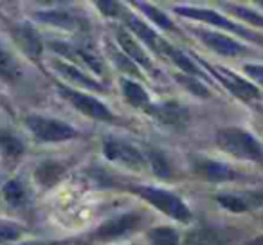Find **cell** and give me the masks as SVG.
<instances>
[{
  "mask_svg": "<svg viewBox=\"0 0 263 245\" xmlns=\"http://www.w3.org/2000/svg\"><path fill=\"white\" fill-rule=\"evenodd\" d=\"M216 144L226 154L243 161H261L263 148L252 134L243 128H223L216 134Z\"/></svg>",
  "mask_w": 263,
  "mask_h": 245,
  "instance_id": "obj_1",
  "label": "cell"
},
{
  "mask_svg": "<svg viewBox=\"0 0 263 245\" xmlns=\"http://www.w3.org/2000/svg\"><path fill=\"white\" fill-rule=\"evenodd\" d=\"M132 191L136 195H139L141 198H144L146 202H150L161 213L168 215L170 218L179 220V222H190L191 220L190 208L175 193H170L166 190H159V187H152V186H136L132 187Z\"/></svg>",
  "mask_w": 263,
  "mask_h": 245,
  "instance_id": "obj_2",
  "label": "cell"
},
{
  "mask_svg": "<svg viewBox=\"0 0 263 245\" xmlns=\"http://www.w3.org/2000/svg\"><path fill=\"white\" fill-rule=\"evenodd\" d=\"M26 126L34 137L42 143H63V141L76 139L78 132L62 119L45 116H27Z\"/></svg>",
  "mask_w": 263,
  "mask_h": 245,
  "instance_id": "obj_3",
  "label": "cell"
},
{
  "mask_svg": "<svg viewBox=\"0 0 263 245\" xmlns=\"http://www.w3.org/2000/svg\"><path fill=\"white\" fill-rule=\"evenodd\" d=\"M103 155L108 161L123 164L132 169H143L144 164H146V159L141 154V150L132 146L126 141L116 139V137H106L103 141Z\"/></svg>",
  "mask_w": 263,
  "mask_h": 245,
  "instance_id": "obj_4",
  "label": "cell"
},
{
  "mask_svg": "<svg viewBox=\"0 0 263 245\" xmlns=\"http://www.w3.org/2000/svg\"><path fill=\"white\" fill-rule=\"evenodd\" d=\"M58 88H60V92H62L63 98H65L78 112L85 114V116L92 117V119H99V121L116 119L114 114L110 112L108 106H106L105 103L99 101V99L92 98V96H88V94H83V92H78V90H74V88L63 87V85H60Z\"/></svg>",
  "mask_w": 263,
  "mask_h": 245,
  "instance_id": "obj_5",
  "label": "cell"
},
{
  "mask_svg": "<svg viewBox=\"0 0 263 245\" xmlns=\"http://www.w3.org/2000/svg\"><path fill=\"white\" fill-rule=\"evenodd\" d=\"M148 114L154 117L157 123L164 126H172V128H186L190 123V110L187 106H184L179 101H164L159 105H148L146 108Z\"/></svg>",
  "mask_w": 263,
  "mask_h": 245,
  "instance_id": "obj_6",
  "label": "cell"
},
{
  "mask_svg": "<svg viewBox=\"0 0 263 245\" xmlns=\"http://www.w3.org/2000/svg\"><path fill=\"white\" fill-rule=\"evenodd\" d=\"M180 16H186V18H193L198 20V22H205V24H211V26L216 27H222V29H227L231 33H236L240 36L245 38H256L251 31H247L245 27L238 26L236 22H231L229 18L222 16L220 13L213 11V9H205V8H187V6H180V8L175 9Z\"/></svg>",
  "mask_w": 263,
  "mask_h": 245,
  "instance_id": "obj_7",
  "label": "cell"
},
{
  "mask_svg": "<svg viewBox=\"0 0 263 245\" xmlns=\"http://www.w3.org/2000/svg\"><path fill=\"white\" fill-rule=\"evenodd\" d=\"M191 168L198 177L209 180V182H227V180L236 179V172L231 166H227L226 162L215 161V159L193 157Z\"/></svg>",
  "mask_w": 263,
  "mask_h": 245,
  "instance_id": "obj_8",
  "label": "cell"
},
{
  "mask_svg": "<svg viewBox=\"0 0 263 245\" xmlns=\"http://www.w3.org/2000/svg\"><path fill=\"white\" fill-rule=\"evenodd\" d=\"M139 215H136V213H124V215L114 216L96 229L94 238L96 240H114V238L124 236L139 225Z\"/></svg>",
  "mask_w": 263,
  "mask_h": 245,
  "instance_id": "obj_9",
  "label": "cell"
},
{
  "mask_svg": "<svg viewBox=\"0 0 263 245\" xmlns=\"http://www.w3.org/2000/svg\"><path fill=\"white\" fill-rule=\"evenodd\" d=\"M195 34H198V38H200L211 51H215L216 54L241 56L247 52V47H245V45H241L240 42L233 40V38L226 36V34L215 33V31H204V29H197Z\"/></svg>",
  "mask_w": 263,
  "mask_h": 245,
  "instance_id": "obj_10",
  "label": "cell"
},
{
  "mask_svg": "<svg viewBox=\"0 0 263 245\" xmlns=\"http://www.w3.org/2000/svg\"><path fill=\"white\" fill-rule=\"evenodd\" d=\"M208 69L211 70V72L215 74V76L218 78V80L222 81L223 85H226L227 90H231L234 96H238V98L251 101V99H258L259 96H261V94H259V90L254 87V85L249 83V81H245L243 78L236 76V74L231 72V70H227V69H216V67H213V65H208Z\"/></svg>",
  "mask_w": 263,
  "mask_h": 245,
  "instance_id": "obj_11",
  "label": "cell"
},
{
  "mask_svg": "<svg viewBox=\"0 0 263 245\" xmlns=\"http://www.w3.org/2000/svg\"><path fill=\"white\" fill-rule=\"evenodd\" d=\"M116 38H117V42H119L121 49L124 51V54H126L132 62H136L137 65L144 67V69L150 70V72H154V74L157 72L154 62L150 60V56L146 54V51L141 47L139 42L132 36L130 33H126L124 29H116Z\"/></svg>",
  "mask_w": 263,
  "mask_h": 245,
  "instance_id": "obj_12",
  "label": "cell"
},
{
  "mask_svg": "<svg viewBox=\"0 0 263 245\" xmlns=\"http://www.w3.org/2000/svg\"><path fill=\"white\" fill-rule=\"evenodd\" d=\"M13 38H15L16 45L27 54L31 60H38L44 52V44H42L38 33L29 26V24H20L13 29Z\"/></svg>",
  "mask_w": 263,
  "mask_h": 245,
  "instance_id": "obj_13",
  "label": "cell"
},
{
  "mask_svg": "<svg viewBox=\"0 0 263 245\" xmlns=\"http://www.w3.org/2000/svg\"><path fill=\"white\" fill-rule=\"evenodd\" d=\"M52 67H54V70L63 78V80L70 81V83L80 85V87H85V88H88V90H98V92L103 90V85H99L98 81L88 78L83 70L70 65V63L63 62V60H54V62H52Z\"/></svg>",
  "mask_w": 263,
  "mask_h": 245,
  "instance_id": "obj_14",
  "label": "cell"
},
{
  "mask_svg": "<svg viewBox=\"0 0 263 245\" xmlns=\"http://www.w3.org/2000/svg\"><path fill=\"white\" fill-rule=\"evenodd\" d=\"M36 20L44 24H49V26H56L60 29H78L80 27V18L76 15H72L67 9H47V11H38L34 13Z\"/></svg>",
  "mask_w": 263,
  "mask_h": 245,
  "instance_id": "obj_15",
  "label": "cell"
},
{
  "mask_svg": "<svg viewBox=\"0 0 263 245\" xmlns=\"http://www.w3.org/2000/svg\"><path fill=\"white\" fill-rule=\"evenodd\" d=\"M63 175H65V166L58 161H44L34 169V180L44 187L58 184L63 179Z\"/></svg>",
  "mask_w": 263,
  "mask_h": 245,
  "instance_id": "obj_16",
  "label": "cell"
},
{
  "mask_svg": "<svg viewBox=\"0 0 263 245\" xmlns=\"http://www.w3.org/2000/svg\"><path fill=\"white\" fill-rule=\"evenodd\" d=\"M24 70L16 56L0 42V80L8 81V83H15L22 78Z\"/></svg>",
  "mask_w": 263,
  "mask_h": 245,
  "instance_id": "obj_17",
  "label": "cell"
},
{
  "mask_svg": "<svg viewBox=\"0 0 263 245\" xmlns=\"http://www.w3.org/2000/svg\"><path fill=\"white\" fill-rule=\"evenodd\" d=\"M161 54L168 56L170 60H172L173 63H175L177 67H179L180 70H184V72L187 74V76H200V78H205V74L202 72L200 69L197 67V63L193 62V60L190 58V56H186L182 51H179L177 47H173L172 44H168V42H162L161 45Z\"/></svg>",
  "mask_w": 263,
  "mask_h": 245,
  "instance_id": "obj_18",
  "label": "cell"
},
{
  "mask_svg": "<svg viewBox=\"0 0 263 245\" xmlns=\"http://www.w3.org/2000/svg\"><path fill=\"white\" fill-rule=\"evenodd\" d=\"M126 24H128V27L136 33V36H139L148 47L161 52V45L164 40H161V38L157 36V33H155L154 29H150V26H146L144 22H141L139 18H136V16H132V15L126 16Z\"/></svg>",
  "mask_w": 263,
  "mask_h": 245,
  "instance_id": "obj_19",
  "label": "cell"
},
{
  "mask_svg": "<svg viewBox=\"0 0 263 245\" xmlns=\"http://www.w3.org/2000/svg\"><path fill=\"white\" fill-rule=\"evenodd\" d=\"M252 200H254V204H261L258 195L243 197V195H234V193H220L218 197H216V202H218L222 208L229 209V211H233V213H245L247 209H251Z\"/></svg>",
  "mask_w": 263,
  "mask_h": 245,
  "instance_id": "obj_20",
  "label": "cell"
},
{
  "mask_svg": "<svg viewBox=\"0 0 263 245\" xmlns=\"http://www.w3.org/2000/svg\"><path fill=\"white\" fill-rule=\"evenodd\" d=\"M121 88H123V96L132 106L136 108H146L150 105V98L148 92L143 88V85H139L137 81L130 80H121Z\"/></svg>",
  "mask_w": 263,
  "mask_h": 245,
  "instance_id": "obj_21",
  "label": "cell"
},
{
  "mask_svg": "<svg viewBox=\"0 0 263 245\" xmlns=\"http://www.w3.org/2000/svg\"><path fill=\"white\" fill-rule=\"evenodd\" d=\"M0 193L6 198V202L9 205H13V208H20V205H24L27 202V190L18 179L8 180Z\"/></svg>",
  "mask_w": 263,
  "mask_h": 245,
  "instance_id": "obj_22",
  "label": "cell"
},
{
  "mask_svg": "<svg viewBox=\"0 0 263 245\" xmlns=\"http://www.w3.org/2000/svg\"><path fill=\"white\" fill-rule=\"evenodd\" d=\"M0 152H2L6 157L16 159V157H20V155H24L26 146H24L22 139L16 137L13 132L0 130Z\"/></svg>",
  "mask_w": 263,
  "mask_h": 245,
  "instance_id": "obj_23",
  "label": "cell"
},
{
  "mask_svg": "<svg viewBox=\"0 0 263 245\" xmlns=\"http://www.w3.org/2000/svg\"><path fill=\"white\" fill-rule=\"evenodd\" d=\"M148 240L152 245H179L180 236L172 227H155L148 233Z\"/></svg>",
  "mask_w": 263,
  "mask_h": 245,
  "instance_id": "obj_24",
  "label": "cell"
},
{
  "mask_svg": "<svg viewBox=\"0 0 263 245\" xmlns=\"http://www.w3.org/2000/svg\"><path fill=\"white\" fill-rule=\"evenodd\" d=\"M148 161H150V166L154 169V173L161 179H168L172 177V166H170L168 159L162 152L159 150H150L148 152Z\"/></svg>",
  "mask_w": 263,
  "mask_h": 245,
  "instance_id": "obj_25",
  "label": "cell"
},
{
  "mask_svg": "<svg viewBox=\"0 0 263 245\" xmlns=\"http://www.w3.org/2000/svg\"><path fill=\"white\" fill-rule=\"evenodd\" d=\"M222 243L220 234L211 229H198L187 234L186 245H218Z\"/></svg>",
  "mask_w": 263,
  "mask_h": 245,
  "instance_id": "obj_26",
  "label": "cell"
},
{
  "mask_svg": "<svg viewBox=\"0 0 263 245\" xmlns=\"http://www.w3.org/2000/svg\"><path fill=\"white\" fill-rule=\"evenodd\" d=\"M108 52H110V56H112V60H114V63H116L117 67H119L121 70H124V72H128L130 76H137V78H141L143 74H141V70L137 69V65H136V62H132L130 58H128L124 52H121V51H117L114 45H110L108 44Z\"/></svg>",
  "mask_w": 263,
  "mask_h": 245,
  "instance_id": "obj_27",
  "label": "cell"
},
{
  "mask_svg": "<svg viewBox=\"0 0 263 245\" xmlns=\"http://www.w3.org/2000/svg\"><path fill=\"white\" fill-rule=\"evenodd\" d=\"M136 6L141 9V11L144 13V15L148 16V18L152 20V22H155L159 27H162V29H168V31H172L173 29V24H172V20L168 18V16L164 15V13H161L159 11L155 6H150V4H144V2H136Z\"/></svg>",
  "mask_w": 263,
  "mask_h": 245,
  "instance_id": "obj_28",
  "label": "cell"
},
{
  "mask_svg": "<svg viewBox=\"0 0 263 245\" xmlns=\"http://www.w3.org/2000/svg\"><path fill=\"white\" fill-rule=\"evenodd\" d=\"M177 81H179L180 85H184V87H186L191 94L198 96V98H209V96H211V94H209V88L205 87L200 80H197L195 76H186V74H180V76H177Z\"/></svg>",
  "mask_w": 263,
  "mask_h": 245,
  "instance_id": "obj_29",
  "label": "cell"
},
{
  "mask_svg": "<svg viewBox=\"0 0 263 245\" xmlns=\"http://www.w3.org/2000/svg\"><path fill=\"white\" fill-rule=\"evenodd\" d=\"M24 234V229L13 222H0V243L16 241Z\"/></svg>",
  "mask_w": 263,
  "mask_h": 245,
  "instance_id": "obj_30",
  "label": "cell"
},
{
  "mask_svg": "<svg viewBox=\"0 0 263 245\" xmlns=\"http://www.w3.org/2000/svg\"><path fill=\"white\" fill-rule=\"evenodd\" d=\"M231 11H233L238 18L243 20V22H249V24H252V26L263 27V16L258 15L256 11H252V9L243 8V6H231Z\"/></svg>",
  "mask_w": 263,
  "mask_h": 245,
  "instance_id": "obj_31",
  "label": "cell"
},
{
  "mask_svg": "<svg viewBox=\"0 0 263 245\" xmlns=\"http://www.w3.org/2000/svg\"><path fill=\"white\" fill-rule=\"evenodd\" d=\"M243 72L247 74L251 80H254L256 83L263 87V65H259V63H251V65H245Z\"/></svg>",
  "mask_w": 263,
  "mask_h": 245,
  "instance_id": "obj_32",
  "label": "cell"
},
{
  "mask_svg": "<svg viewBox=\"0 0 263 245\" xmlns=\"http://www.w3.org/2000/svg\"><path fill=\"white\" fill-rule=\"evenodd\" d=\"M96 6H98V8L108 16L119 15V11H121V8H119L117 2H96Z\"/></svg>",
  "mask_w": 263,
  "mask_h": 245,
  "instance_id": "obj_33",
  "label": "cell"
},
{
  "mask_svg": "<svg viewBox=\"0 0 263 245\" xmlns=\"http://www.w3.org/2000/svg\"><path fill=\"white\" fill-rule=\"evenodd\" d=\"M245 245H263V236L254 238V240H252V241H247Z\"/></svg>",
  "mask_w": 263,
  "mask_h": 245,
  "instance_id": "obj_34",
  "label": "cell"
},
{
  "mask_svg": "<svg viewBox=\"0 0 263 245\" xmlns=\"http://www.w3.org/2000/svg\"><path fill=\"white\" fill-rule=\"evenodd\" d=\"M258 197H259V200H261V202H263V195H258Z\"/></svg>",
  "mask_w": 263,
  "mask_h": 245,
  "instance_id": "obj_35",
  "label": "cell"
},
{
  "mask_svg": "<svg viewBox=\"0 0 263 245\" xmlns=\"http://www.w3.org/2000/svg\"><path fill=\"white\" fill-rule=\"evenodd\" d=\"M22 245H36V243H22Z\"/></svg>",
  "mask_w": 263,
  "mask_h": 245,
  "instance_id": "obj_36",
  "label": "cell"
},
{
  "mask_svg": "<svg viewBox=\"0 0 263 245\" xmlns=\"http://www.w3.org/2000/svg\"><path fill=\"white\" fill-rule=\"evenodd\" d=\"M259 4H261V6H263V2H259Z\"/></svg>",
  "mask_w": 263,
  "mask_h": 245,
  "instance_id": "obj_37",
  "label": "cell"
},
{
  "mask_svg": "<svg viewBox=\"0 0 263 245\" xmlns=\"http://www.w3.org/2000/svg\"><path fill=\"white\" fill-rule=\"evenodd\" d=\"M0 197H2V193H0Z\"/></svg>",
  "mask_w": 263,
  "mask_h": 245,
  "instance_id": "obj_38",
  "label": "cell"
}]
</instances>
